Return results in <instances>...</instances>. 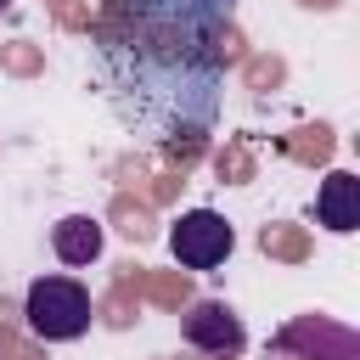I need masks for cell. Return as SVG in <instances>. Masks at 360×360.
<instances>
[{
    "label": "cell",
    "mask_w": 360,
    "mask_h": 360,
    "mask_svg": "<svg viewBox=\"0 0 360 360\" xmlns=\"http://www.w3.org/2000/svg\"><path fill=\"white\" fill-rule=\"evenodd\" d=\"M236 248V231L225 214L214 208H186L174 225H169V253L180 270H219Z\"/></svg>",
    "instance_id": "3"
},
{
    "label": "cell",
    "mask_w": 360,
    "mask_h": 360,
    "mask_svg": "<svg viewBox=\"0 0 360 360\" xmlns=\"http://www.w3.org/2000/svg\"><path fill=\"white\" fill-rule=\"evenodd\" d=\"M6 6H11V0H0V11H6Z\"/></svg>",
    "instance_id": "7"
},
{
    "label": "cell",
    "mask_w": 360,
    "mask_h": 360,
    "mask_svg": "<svg viewBox=\"0 0 360 360\" xmlns=\"http://www.w3.org/2000/svg\"><path fill=\"white\" fill-rule=\"evenodd\" d=\"M90 315H96V304H90V287L79 276H34L28 292H22V321L45 343L84 338L90 332Z\"/></svg>",
    "instance_id": "2"
},
{
    "label": "cell",
    "mask_w": 360,
    "mask_h": 360,
    "mask_svg": "<svg viewBox=\"0 0 360 360\" xmlns=\"http://www.w3.org/2000/svg\"><path fill=\"white\" fill-rule=\"evenodd\" d=\"M180 338H186L191 349H202V354H242V349H248V326H242V315H236L225 298H197V304H186Z\"/></svg>",
    "instance_id": "4"
},
{
    "label": "cell",
    "mask_w": 360,
    "mask_h": 360,
    "mask_svg": "<svg viewBox=\"0 0 360 360\" xmlns=\"http://www.w3.org/2000/svg\"><path fill=\"white\" fill-rule=\"evenodd\" d=\"M101 219L96 214H62L56 225H51V253L62 259V264H73V270H84V264H96L101 259Z\"/></svg>",
    "instance_id": "6"
},
{
    "label": "cell",
    "mask_w": 360,
    "mask_h": 360,
    "mask_svg": "<svg viewBox=\"0 0 360 360\" xmlns=\"http://www.w3.org/2000/svg\"><path fill=\"white\" fill-rule=\"evenodd\" d=\"M315 225H326L332 236L360 231V174L332 169V174L315 186Z\"/></svg>",
    "instance_id": "5"
},
{
    "label": "cell",
    "mask_w": 360,
    "mask_h": 360,
    "mask_svg": "<svg viewBox=\"0 0 360 360\" xmlns=\"http://www.w3.org/2000/svg\"><path fill=\"white\" fill-rule=\"evenodd\" d=\"M236 56V0H107L90 34V79L124 129L169 152L219 124Z\"/></svg>",
    "instance_id": "1"
}]
</instances>
